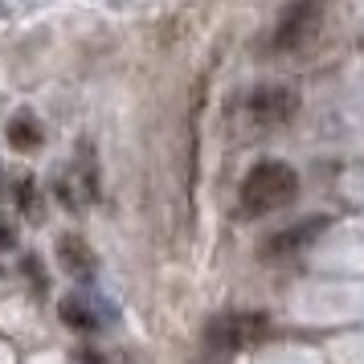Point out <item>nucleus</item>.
Returning <instances> with one entry per match:
<instances>
[{
	"label": "nucleus",
	"instance_id": "obj_1",
	"mask_svg": "<svg viewBox=\"0 0 364 364\" xmlns=\"http://www.w3.org/2000/svg\"><path fill=\"white\" fill-rule=\"evenodd\" d=\"M299 197V172L282 160H262L246 172L242 193H237V209L242 217H266L274 209H287Z\"/></svg>",
	"mask_w": 364,
	"mask_h": 364
},
{
	"label": "nucleus",
	"instance_id": "obj_2",
	"mask_svg": "<svg viewBox=\"0 0 364 364\" xmlns=\"http://www.w3.org/2000/svg\"><path fill=\"white\" fill-rule=\"evenodd\" d=\"M319 21H323V0H291L279 13V25H274V33H270V50L274 53L303 50V46L319 33Z\"/></svg>",
	"mask_w": 364,
	"mask_h": 364
},
{
	"label": "nucleus",
	"instance_id": "obj_3",
	"mask_svg": "<svg viewBox=\"0 0 364 364\" xmlns=\"http://www.w3.org/2000/svg\"><path fill=\"white\" fill-rule=\"evenodd\" d=\"M270 336V319L258 311H230V315H217L213 323L205 328V344L213 348V352H237V348L246 344H258Z\"/></svg>",
	"mask_w": 364,
	"mask_h": 364
},
{
	"label": "nucleus",
	"instance_id": "obj_4",
	"mask_svg": "<svg viewBox=\"0 0 364 364\" xmlns=\"http://www.w3.org/2000/svg\"><path fill=\"white\" fill-rule=\"evenodd\" d=\"M299 111V99L291 86H258L254 95L246 99V115L254 127H262V132H270V127H287L291 119H295Z\"/></svg>",
	"mask_w": 364,
	"mask_h": 364
},
{
	"label": "nucleus",
	"instance_id": "obj_5",
	"mask_svg": "<svg viewBox=\"0 0 364 364\" xmlns=\"http://www.w3.org/2000/svg\"><path fill=\"white\" fill-rule=\"evenodd\" d=\"M323 230H328V217H307V221H295V225L279 230L274 237H266V242H262V258H295V254H303V250L311 246Z\"/></svg>",
	"mask_w": 364,
	"mask_h": 364
},
{
	"label": "nucleus",
	"instance_id": "obj_6",
	"mask_svg": "<svg viewBox=\"0 0 364 364\" xmlns=\"http://www.w3.org/2000/svg\"><path fill=\"white\" fill-rule=\"evenodd\" d=\"M58 262L66 266L74 279H90L95 274V254L86 246L82 237H74V233H62L58 237Z\"/></svg>",
	"mask_w": 364,
	"mask_h": 364
},
{
	"label": "nucleus",
	"instance_id": "obj_7",
	"mask_svg": "<svg viewBox=\"0 0 364 364\" xmlns=\"http://www.w3.org/2000/svg\"><path fill=\"white\" fill-rule=\"evenodd\" d=\"M58 315L66 328H78V331H95L99 328V307L90 303V295H66L58 303Z\"/></svg>",
	"mask_w": 364,
	"mask_h": 364
},
{
	"label": "nucleus",
	"instance_id": "obj_8",
	"mask_svg": "<svg viewBox=\"0 0 364 364\" xmlns=\"http://www.w3.org/2000/svg\"><path fill=\"white\" fill-rule=\"evenodd\" d=\"M9 148H17V151H33V148H41V123H37L29 111H17V115L9 119Z\"/></svg>",
	"mask_w": 364,
	"mask_h": 364
},
{
	"label": "nucleus",
	"instance_id": "obj_9",
	"mask_svg": "<svg viewBox=\"0 0 364 364\" xmlns=\"http://www.w3.org/2000/svg\"><path fill=\"white\" fill-rule=\"evenodd\" d=\"M17 205H21V213L29 217V221H41V193H37L33 176H21L17 181Z\"/></svg>",
	"mask_w": 364,
	"mask_h": 364
},
{
	"label": "nucleus",
	"instance_id": "obj_10",
	"mask_svg": "<svg viewBox=\"0 0 364 364\" xmlns=\"http://www.w3.org/2000/svg\"><path fill=\"white\" fill-rule=\"evenodd\" d=\"M25 274H29V282H33V291H46V287H50V279H46V270H41V266H37V258L33 254H29V258H25Z\"/></svg>",
	"mask_w": 364,
	"mask_h": 364
},
{
	"label": "nucleus",
	"instance_id": "obj_11",
	"mask_svg": "<svg viewBox=\"0 0 364 364\" xmlns=\"http://www.w3.org/2000/svg\"><path fill=\"white\" fill-rule=\"evenodd\" d=\"M13 242H17V230H13V225H9V221L0 217V250H9Z\"/></svg>",
	"mask_w": 364,
	"mask_h": 364
},
{
	"label": "nucleus",
	"instance_id": "obj_12",
	"mask_svg": "<svg viewBox=\"0 0 364 364\" xmlns=\"http://www.w3.org/2000/svg\"><path fill=\"white\" fill-rule=\"evenodd\" d=\"M82 364H107V360H102L99 352H82Z\"/></svg>",
	"mask_w": 364,
	"mask_h": 364
},
{
	"label": "nucleus",
	"instance_id": "obj_13",
	"mask_svg": "<svg viewBox=\"0 0 364 364\" xmlns=\"http://www.w3.org/2000/svg\"><path fill=\"white\" fill-rule=\"evenodd\" d=\"M0 197H4V172H0Z\"/></svg>",
	"mask_w": 364,
	"mask_h": 364
}]
</instances>
